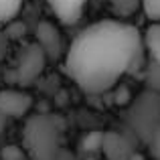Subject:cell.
I'll use <instances>...</instances> for the list:
<instances>
[{
	"mask_svg": "<svg viewBox=\"0 0 160 160\" xmlns=\"http://www.w3.org/2000/svg\"><path fill=\"white\" fill-rule=\"evenodd\" d=\"M102 140H103V132H99V130L89 132L85 138H83V150H85V152L102 150Z\"/></svg>",
	"mask_w": 160,
	"mask_h": 160,
	"instance_id": "13",
	"label": "cell"
},
{
	"mask_svg": "<svg viewBox=\"0 0 160 160\" xmlns=\"http://www.w3.org/2000/svg\"><path fill=\"white\" fill-rule=\"evenodd\" d=\"M37 47L43 51L45 59L47 61H59L65 53V41H63V35L53 22L49 20H41L37 24Z\"/></svg>",
	"mask_w": 160,
	"mask_h": 160,
	"instance_id": "5",
	"label": "cell"
},
{
	"mask_svg": "<svg viewBox=\"0 0 160 160\" xmlns=\"http://www.w3.org/2000/svg\"><path fill=\"white\" fill-rule=\"evenodd\" d=\"M32 108V98L20 89H0V113L6 118H22Z\"/></svg>",
	"mask_w": 160,
	"mask_h": 160,
	"instance_id": "6",
	"label": "cell"
},
{
	"mask_svg": "<svg viewBox=\"0 0 160 160\" xmlns=\"http://www.w3.org/2000/svg\"><path fill=\"white\" fill-rule=\"evenodd\" d=\"M148 148H150L152 158L154 160H160V128L152 134V138H150V142H148Z\"/></svg>",
	"mask_w": 160,
	"mask_h": 160,
	"instance_id": "16",
	"label": "cell"
},
{
	"mask_svg": "<svg viewBox=\"0 0 160 160\" xmlns=\"http://www.w3.org/2000/svg\"><path fill=\"white\" fill-rule=\"evenodd\" d=\"M2 160H28L24 148L20 146H14V144H8L2 148Z\"/></svg>",
	"mask_w": 160,
	"mask_h": 160,
	"instance_id": "15",
	"label": "cell"
},
{
	"mask_svg": "<svg viewBox=\"0 0 160 160\" xmlns=\"http://www.w3.org/2000/svg\"><path fill=\"white\" fill-rule=\"evenodd\" d=\"M24 35V24L18 22V20H12L8 22V37H14V39H20Z\"/></svg>",
	"mask_w": 160,
	"mask_h": 160,
	"instance_id": "17",
	"label": "cell"
},
{
	"mask_svg": "<svg viewBox=\"0 0 160 160\" xmlns=\"http://www.w3.org/2000/svg\"><path fill=\"white\" fill-rule=\"evenodd\" d=\"M102 152L106 160H128L136 150H134L132 142L120 132H103Z\"/></svg>",
	"mask_w": 160,
	"mask_h": 160,
	"instance_id": "8",
	"label": "cell"
},
{
	"mask_svg": "<svg viewBox=\"0 0 160 160\" xmlns=\"http://www.w3.org/2000/svg\"><path fill=\"white\" fill-rule=\"evenodd\" d=\"M108 2L118 18H128L140 8V0H108Z\"/></svg>",
	"mask_w": 160,
	"mask_h": 160,
	"instance_id": "10",
	"label": "cell"
},
{
	"mask_svg": "<svg viewBox=\"0 0 160 160\" xmlns=\"http://www.w3.org/2000/svg\"><path fill=\"white\" fill-rule=\"evenodd\" d=\"M6 126H8V118L4 116V113H0V134L6 130Z\"/></svg>",
	"mask_w": 160,
	"mask_h": 160,
	"instance_id": "18",
	"label": "cell"
},
{
	"mask_svg": "<svg viewBox=\"0 0 160 160\" xmlns=\"http://www.w3.org/2000/svg\"><path fill=\"white\" fill-rule=\"evenodd\" d=\"M140 6L152 22H160V0H140Z\"/></svg>",
	"mask_w": 160,
	"mask_h": 160,
	"instance_id": "14",
	"label": "cell"
},
{
	"mask_svg": "<svg viewBox=\"0 0 160 160\" xmlns=\"http://www.w3.org/2000/svg\"><path fill=\"white\" fill-rule=\"evenodd\" d=\"M128 160H144V158H142V154H138V152H134V154H132V156H130Z\"/></svg>",
	"mask_w": 160,
	"mask_h": 160,
	"instance_id": "19",
	"label": "cell"
},
{
	"mask_svg": "<svg viewBox=\"0 0 160 160\" xmlns=\"http://www.w3.org/2000/svg\"><path fill=\"white\" fill-rule=\"evenodd\" d=\"M142 43L150 57V63L160 65V22H152L142 35Z\"/></svg>",
	"mask_w": 160,
	"mask_h": 160,
	"instance_id": "9",
	"label": "cell"
},
{
	"mask_svg": "<svg viewBox=\"0 0 160 160\" xmlns=\"http://www.w3.org/2000/svg\"><path fill=\"white\" fill-rule=\"evenodd\" d=\"M128 126L138 140L148 144L152 134L160 128V95L152 91H142L128 108Z\"/></svg>",
	"mask_w": 160,
	"mask_h": 160,
	"instance_id": "3",
	"label": "cell"
},
{
	"mask_svg": "<svg viewBox=\"0 0 160 160\" xmlns=\"http://www.w3.org/2000/svg\"><path fill=\"white\" fill-rule=\"evenodd\" d=\"M61 132L63 122L53 113H35L22 128V144L27 156L32 160H59L61 158Z\"/></svg>",
	"mask_w": 160,
	"mask_h": 160,
	"instance_id": "2",
	"label": "cell"
},
{
	"mask_svg": "<svg viewBox=\"0 0 160 160\" xmlns=\"http://www.w3.org/2000/svg\"><path fill=\"white\" fill-rule=\"evenodd\" d=\"M45 63H47V59H45L43 51H41L35 43L27 45V47L20 51L18 59H16V65H14L16 83H20L22 87L35 83L37 79H39V75L43 73Z\"/></svg>",
	"mask_w": 160,
	"mask_h": 160,
	"instance_id": "4",
	"label": "cell"
},
{
	"mask_svg": "<svg viewBox=\"0 0 160 160\" xmlns=\"http://www.w3.org/2000/svg\"><path fill=\"white\" fill-rule=\"evenodd\" d=\"M2 81H4V71H2V67H0V85H2Z\"/></svg>",
	"mask_w": 160,
	"mask_h": 160,
	"instance_id": "20",
	"label": "cell"
},
{
	"mask_svg": "<svg viewBox=\"0 0 160 160\" xmlns=\"http://www.w3.org/2000/svg\"><path fill=\"white\" fill-rule=\"evenodd\" d=\"M144 61L142 32L124 20H99L73 39L65 71L85 93L113 89L124 75L136 73Z\"/></svg>",
	"mask_w": 160,
	"mask_h": 160,
	"instance_id": "1",
	"label": "cell"
},
{
	"mask_svg": "<svg viewBox=\"0 0 160 160\" xmlns=\"http://www.w3.org/2000/svg\"><path fill=\"white\" fill-rule=\"evenodd\" d=\"M47 4L51 6L53 14L59 18V22L65 24V27H73L81 20L87 0H47Z\"/></svg>",
	"mask_w": 160,
	"mask_h": 160,
	"instance_id": "7",
	"label": "cell"
},
{
	"mask_svg": "<svg viewBox=\"0 0 160 160\" xmlns=\"http://www.w3.org/2000/svg\"><path fill=\"white\" fill-rule=\"evenodd\" d=\"M22 8V0H0V22H12Z\"/></svg>",
	"mask_w": 160,
	"mask_h": 160,
	"instance_id": "12",
	"label": "cell"
},
{
	"mask_svg": "<svg viewBox=\"0 0 160 160\" xmlns=\"http://www.w3.org/2000/svg\"><path fill=\"white\" fill-rule=\"evenodd\" d=\"M144 83H146V91L160 95V65L156 63H148L144 71Z\"/></svg>",
	"mask_w": 160,
	"mask_h": 160,
	"instance_id": "11",
	"label": "cell"
}]
</instances>
